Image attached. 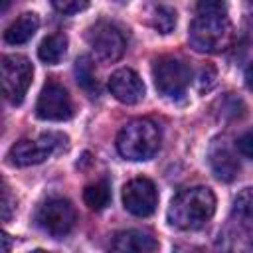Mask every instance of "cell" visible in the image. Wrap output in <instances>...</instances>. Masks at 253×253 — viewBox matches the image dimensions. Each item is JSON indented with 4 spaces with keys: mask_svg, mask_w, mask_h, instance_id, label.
I'll return each mask as SVG.
<instances>
[{
    "mask_svg": "<svg viewBox=\"0 0 253 253\" xmlns=\"http://www.w3.org/2000/svg\"><path fill=\"white\" fill-rule=\"evenodd\" d=\"M188 38L196 51H223L231 43V22L227 16L225 0H198Z\"/></svg>",
    "mask_w": 253,
    "mask_h": 253,
    "instance_id": "obj_1",
    "label": "cell"
},
{
    "mask_svg": "<svg viewBox=\"0 0 253 253\" xmlns=\"http://www.w3.org/2000/svg\"><path fill=\"white\" fill-rule=\"evenodd\" d=\"M215 213V196L208 186H190L180 190L168 206L170 225L182 231L204 227Z\"/></svg>",
    "mask_w": 253,
    "mask_h": 253,
    "instance_id": "obj_2",
    "label": "cell"
},
{
    "mask_svg": "<svg viewBox=\"0 0 253 253\" xmlns=\"http://www.w3.org/2000/svg\"><path fill=\"white\" fill-rule=\"evenodd\" d=\"M160 128L148 119H134L126 123L117 134V150L126 160H150L160 148Z\"/></svg>",
    "mask_w": 253,
    "mask_h": 253,
    "instance_id": "obj_3",
    "label": "cell"
},
{
    "mask_svg": "<svg viewBox=\"0 0 253 253\" xmlns=\"http://www.w3.org/2000/svg\"><path fill=\"white\" fill-rule=\"evenodd\" d=\"M67 146V136L61 132H43L38 138H24L12 144L8 150V162L12 166H34L42 164L55 152L63 150Z\"/></svg>",
    "mask_w": 253,
    "mask_h": 253,
    "instance_id": "obj_4",
    "label": "cell"
},
{
    "mask_svg": "<svg viewBox=\"0 0 253 253\" xmlns=\"http://www.w3.org/2000/svg\"><path fill=\"white\" fill-rule=\"evenodd\" d=\"M152 77H154V85L160 95L168 99H182L192 81V69L184 61L164 55L154 61Z\"/></svg>",
    "mask_w": 253,
    "mask_h": 253,
    "instance_id": "obj_5",
    "label": "cell"
},
{
    "mask_svg": "<svg viewBox=\"0 0 253 253\" xmlns=\"http://www.w3.org/2000/svg\"><path fill=\"white\" fill-rule=\"evenodd\" d=\"M34 67L28 57L10 53L2 57V93L12 105H20L32 85Z\"/></svg>",
    "mask_w": 253,
    "mask_h": 253,
    "instance_id": "obj_6",
    "label": "cell"
},
{
    "mask_svg": "<svg viewBox=\"0 0 253 253\" xmlns=\"http://www.w3.org/2000/svg\"><path fill=\"white\" fill-rule=\"evenodd\" d=\"M36 223L49 233L51 237H63L67 233H71V229L77 223V211L71 206L69 200L65 198H49L45 200L38 213H36Z\"/></svg>",
    "mask_w": 253,
    "mask_h": 253,
    "instance_id": "obj_7",
    "label": "cell"
},
{
    "mask_svg": "<svg viewBox=\"0 0 253 253\" xmlns=\"http://www.w3.org/2000/svg\"><path fill=\"white\" fill-rule=\"evenodd\" d=\"M87 42L93 47L95 55L101 61H117L123 57L125 49H126V42L123 32L111 24V22H97L87 30Z\"/></svg>",
    "mask_w": 253,
    "mask_h": 253,
    "instance_id": "obj_8",
    "label": "cell"
},
{
    "mask_svg": "<svg viewBox=\"0 0 253 253\" xmlns=\"http://www.w3.org/2000/svg\"><path fill=\"white\" fill-rule=\"evenodd\" d=\"M36 115L43 121H67L73 117V103L63 85L57 81H47L38 97Z\"/></svg>",
    "mask_w": 253,
    "mask_h": 253,
    "instance_id": "obj_9",
    "label": "cell"
},
{
    "mask_svg": "<svg viewBox=\"0 0 253 253\" xmlns=\"http://www.w3.org/2000/svg\"><path fill=\"white\" fill-rule=\"evenodd\" d=\"M123 206L138 217H148L158 206V192L152 180L138 176L123 186Z\"/></svg>",
    "mask_w": 253,
    "mask_h": 253,
    "instance_id": "obj_10",
    "label": "cell"
},
{
    "mask_svg": "<svg viewBox=\"0 0 253 253\" xmlns=\"http://www.w3.org/2000/svg\"><path fill=\"white\" fill-rule=\"evenodd\" d=\"M109 91L117 101H121L125 105H134V103L142 101L146 89L136 71L123 67V69H117L109 77Z\"/></svg>",
    "mask_w": 253,
    "mask_h": 253,
    "instance_id": "obj_11",
    "label": "cell"
},
{
    "mask_svg": "<svg viewBox=\"0 0 253 253\" xmlns=\"http://www.w3.org/2000/svg\"><path fill=\"white\" fill-rule=\"evenodd\" d=\"M208 160L211 166V172L221 182H231L239 174V160L233 154V150L227 146L225 140H213L208 150Z\"/></svg>",
    "mask_w": 253,
    "mask_h": 253,
    "instance_id": "obj_12",
    "label": "cell"
},
{
    "mask_svg": "<svg viewBox=\"0 0 253 253\" xmlns=\"http://www.w3.org/2000/svg\"><path fill=\"white\" fill-rule=\"evenodd\" d=\"M113 251H123V253H152L158 249V241L140 229H125L115 233L113 243H111Z\"/></svg>",
    "mask_w": 253,
    "mask_h": 253,
    "instance_id": "obj_13",
    "label": "cell"
},
{
    "mask_svg": "<svg viewBox=\"0 0 253 253\" xmlns=\"http://www.w3.org/2000/svg\"><path fill=\"white\" fill-rule=\"evenodd\" d=\"M40 28V18L34 12H24L18 16L4 32V42L10 45H22L34 38V34Z\"/></svg>",
    "mask_w": 253,
    "mask_h": 253,
    "instance_id": "obj_14",
    "label": "cell"
},
{
    "mask_svg": "<svg viewBox=\"0 0 253 253\" xmlns=\"http://www.w3.org/2000/svg\"><path fill=\"white\" fill-rule=\"evenodd\" d=\"M231 219L247 233H253V186L243 188L235 196L231 206Z\"/></svg>",
    "mask_w": 253,
    "mask_h": 253,
    "instance_id": "obj_15",
    "label": "cell"
},
{
    "mask_svg": "<svg viewBox=\"0 0 253 253\" xmlns=\"http://www.w3.org/2000/svg\"><path fill=\"white\" fill-rule=\"evenodd\" d=\"M67 51V36L61 32L49 34L42 40L38 47V57L47 65H57Z\"/></svg>",
    "mask_w": 253,
    "mask_h": 253,
    "instance_id": "obj_16",
    "label": "cell"
},
{
    "mask_svg": "<svg viewBox=\"0 0 253 253\" xmlns=\"http://www.w3.org/2000/svg\"><path fill=\"white\" fill-rule=\"evenodd\" d=\"M75 77L79 87L89 95V97H97L99 95V81L95 77V65L91 61L89 55H79L75 61Z\"/></svg>",
    "mask_w": 253,
    "mask_h": 253,
    "instance_id": "obj_17",
    "label": "cell"
},
{
    "mask_svg": "<svg viewBox=\"0 0 253 253\" xmlns=\"http://www.w3.org/2000/svg\"><path fill=\"white\" fill-rule=\"evenodd\" d=\"M83 202L93 211L105 210L109 206V202H111V186H109V182L107 180H99V182L89 184L83 190Z\"/></svg>",
    "mask_w": 253,
    "mask_h": 253,
    "instance_id": "obj_18",
    "label": "cell"
},
{
    "mask_svg": "<svg viewBox=\"0 0 253 253\" xmlns=\"http://www.w3.org/2000/svg\"><path fill=\"white\" fill-rule=\"evenodd\" d=\"M152 26L160 34H170L176 28V10L170 6H158L152 16Z\"/></svg>",
    "mask_w": 253,
    "mask_h": 253,
    "instance_id": "obj_19",
    "label": "cell"
},
{
    "mask_svg": "<svg viewBox=\"0 0 253 253\" xmlns=\"http://www.w3.org/2000/svg\"><path fill=\"white\" fill-rule=\"evenodd\" d=\"M59 14H77L87 8L89 0H49Z\"/></svg>",
    "mask_w": 253,
    "mask_h": 253,
    "instance_id": "obj_20",
    "label": "cell"
},
{
    "mask_svg": "<svg viewBox=\"0 0 253 253\" xmlns=\"http://www.w3.org/2000/svg\"><path fill=\"white\" fill-rule=\"evenodd\" d=\"M215 83V69L211 65H204L200 75H198V89L200 91H210Z\"/></svg>",
    "mask_w": 253,
    "mask_h": 253,
    "instance_id": "obj_21",
    "label": "cell"
},
{
    "mask_svg": "<svg viewBox=\"0 0 253 253\" xmlns=\"http://www.w3.org/2000/svg\"><path fill=\"white\" fill-rule=\"evenodd\" d=\"M237 150H239V154H243L245 158H249V160H253V130H249V132H243L239 138H237Z\"/></svg>",
    "mask_w": 253,
    "mask_h": 253,
    "instance_id": "obj_22",
    "label": "cell"
},
{
    "mask_svg": "<svg viewBox=\"0 0 253 253\" xmlns=\"http://www.w3.org/2000/svg\"><path fill=\"white\" fill-rule=\"evenodd\" d=\"M14 200H12V194H10V188L4 184V190H2V219L8 221L10 215H12V210H14Z\"/></svg>",
    "mask_w": 253,
    "mask_h": 253,
    "instance_id": "obj_23",
    "label": "cell"
},
{
    "mask_svg": "<svg viewBox=\"0 0 253 253\" xmlns=\"http://www.w3.org/2000/svg\"><path fill=\"white\" fill-rule=\"evenodd\" d=\"M245 85L253 91V63H249L245 69Z\"/></svg>",
    "mask_w": 253,
    "mask_h": 253,
    "instance_id": "obj_24",
    "label": "cell"
},
{
    "mask_svg": "<svg viewBox=\"0 0 253 253\" xmlns=\"http://www.w3.org/2000/svg\"><path fill=\"white\" fill-rule=\"evenodd\" d=\"M8 6H10V0H2V12H6Z\"/></svg>",
    "mask_w": 253,
    "mask_h": 253,
    "instance_id": "obj_25",
    "label": "cell"
},
{
    "mask_svg": "<svg viewBox=\"0 0 253 253\" xmlns=\"http://www.w3.org/2000/svg\"><path fill=\"white\" fill-rule=\"evenodd\" d=\"M115 2H128V0H115Z\"/></svg>",
    "mask_w": 253,
    "mask_h": 253,
    "instance_id": "obj_26",
    "label": "cell"
}]
</instances>
